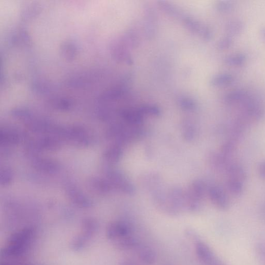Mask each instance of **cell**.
I'll return each mask as SVG.
<instances>
[{
    "label": "cell",
    "mask_w": 265,
    "mask_h": 265,
    "mask_svg": "<svg viewBox=\"0 0 265 265\" xmlns=\"http://www.w3.org/2000/svg\"><path fill=\"white\" fill-rule=\"evenodd\" d=\"M36 232L32 227H25L12 234L1 250L3 260L22 261L31 249Z\"/></svg>",
    "instance_id": "1"
},
{
    "label": "cell",
    "mask_w": 265,
    "mask_h": 265,
    "mask_svg": "<svg viewBox=\"0 0 265 265\" xmlns=\"http://www.w3.org/2000/svg\"><path fill=\"white\" fill-rule=\"evenodd\" d=\"M196 251L199 259L204 265H227L201 240L196 244Z\"/></svg>",
    "instance_id": "2"
},
{
    "label": "cell",
    "mask_w": 265,
    "mask_h": 265,
    "mask_svg": "<svg viewBox=\"0 0 265 265\" xmlns=\"http://www.w3.org/2000/svg\"><path fill=\"white\" fill-rule=\"evenodd\" d=\"M132 231L130 226L126 222H113L107 227L106 235L108 239L114 242L120 238L131 235Z\"/></svg>",
    "instance_id": "3"
},
{
    "label": "cell",
    "mask_w": 265,
    "mask_h": 265,
    "mask_svg": "<svg viewBox=\"0 0 265 265\" xmlns=\"http://www.w3.org/2000/svg\"><path fill=\"white\" fill-rule=\"evenodd\" d=\"M243 104L245 115L248 118L257 121L263 117L264 110L258 102L249 97Z\"/></svg>",
    "instance_id": "4"
},
{
    "label": "cell",
    "mask_w": 265,
    "mask_h": 265,
    "mask_svg": "<svg viewBox=\"0 0 265 265\" xmlns=\"http://www.w3.org/2000/svg\"><path fill=\"white\" fill-rule=\"evenodd\" d=\"M209 194L211 201L216 208L222 210H226L228 208V199L221 188L212 187L210 188Z\"/></svg>",
    "instance_id": "5"
},
{
    "label": "cell",
    "mask_w": 265,
    "mask_h": 265,
    "mask_svg": "<svg viewBox=\"0 0 265 265\" xmlns=\"http://www.w3.org/2000/svg\"><path fill=\"white\" fill-rule=\"evenodd\" d=\"M114 247L120 251H128L137 248L139 245L138 240L131 234L114 241Z\"/></svg>",
    "instance_id": "6"
},
{
    "label": "cell",
    "mask_w": 265,
    "mask_h": 265,
    "mask_svg": "<svg viewBox=\"0 0 265 265\" xmlns=\"http://www.w3.org/2000/svg\"><path fill=\"white\" fill-rule=\"evenodd\" d=\"M249 98L247 91L242 89H234L228 92L224 96L223 100L227 104L244 103Z\"/></svg>",
    "instance_id": "7"
},
{
    "label": "cell",
    "mask_w": 265,
    "mask_h": 265,
    "mask_svg": "<svg viewBox=\"0 0 265 265\" xmlns=\"http://www.w3.org/2000/svg\"><path fill=\"white\" fill-rule=\"evenodd\" d=\"M235 81V76L230 73H222L213 76L210 79V85L214 87L231 86Z\"/></svg>",
    "instance_id": "8"
},
{
    "label": "cell",
    "mask_w": 265,
    "mask_h": 265,
    "mask_svg": "<svg viewBox=\"0 0 265 265\" xmlns=\"http://www.w3.org/2000/svg\"><path fill=\"white\" fill-rule=\"evenodd\" d=\"M138 256L140 260L148 265L154 264L156 261V255L155 251L147 246H138Z\"/></svg>",
    "instance_id": "9"
},
{
    "label": "cell",
    "mask_w": 265,
    "mask_h": 265,
    "mask_svg": "<svg viewBox=\"0 0 265 265\" xmlns=\"http://www.w3.org/2000/svg\"><path fill=\"white\" fill-rule=\"evenodd\" d=\"M226 172L229 180L238 181L244 183L246 175L243 168L236 164H230L228 166Z\"/></svg>",
    "instance_id": "10"
},
{
    "label": "cell",
    "mask_w": 265,
    "mask_h": 265,
    "mask_svg": "<svg viewBox=\"0 0 265 265\" xmlns=\"http://www.w3.org/2000/svg\"><path fill=\"white\" fill-rule=\"evenodd\" d=\"M99 224L97 222L92 219L83 220L81 224V233L91 239L98 233Z\"/></svg>",
    "instance_id": "11"
},
{
    "label": "cell",
    "mask_w": 265,
    "mask_h": 265,
    "mask_svg": "<svg viewBox=\"0 0 265 265\" xmlns=\"http://www.w3.org/2000/svg\"><path fill=\"white\" fill-rule=\"evenodd\" d=\"M91 239L81 233L71 239L70 249L74 252H80L85 249L89 245Z\"/></svg>",
    "instance_id": "12"
},
{
    "label": "cell",
    "mask_w": 265,
    "mask_h": 265,
    "mask_svg": "<svg viewBox=\"0 0 265 265\" xmlns=\"http://www.w3.org/2000/svg\"><path fill=\"white\" fill-rule=\"evenodd\" d=\"M225 30L228 35H236L242 33L245 28L244 23L240 20L234 19L228 21L225 25Z\"/></svg>",
    "instance_id": "13"
},
{
    "label": "cell",
    "mask_w": 265,
    "mask_h": 265,
    "mask_svg": "<svg viewBox=\"0 0 265 265\" xmlns=\"http://www.w3.org/2000/svg\"><path fill=\"white\" fill-rule=\"evenodd\" d=\"M246 60L247 57L245 55L236 53L225 57L224 59V62L228 66H240L245 64Z\"/></svg>",
    "instance_id": "14"
},
{
    "label": "cell",
    "mask_w": 265,
    "mask_h": 265,
    "mask_svg": "<svg viewBox=\"0 0 265 265\" xmlns=\"http://www.w3.org/2000/svg\"><path fill=\"white\" fill-rule=\"evenodd\" d=\"M235 5L233 1H220L215 4L216 10L222 14H228L231 13L235 9Z\"/></svg>",
    "instance_id": "15"
},
{
    "label": "cell",
    "mask_w": 265,
    "mask_h": 265,
    "mask_svg": "<svg viewBox=\"0 0 265 265\" xmlns=\"http://www.w3.org/2000/svg\"><path fill=\"white\" fill-rule=\"evenodd\" d=\"M227 187L231 194L235 196H239L243 192L244 183L238 181L228 179Z\"/></svg>",
    "instance_id": "16"
},
{
    "label": "cell",
    "mask_w": 265,
    "mask_h": 265,
    "mask_svg": "<svg viewBox=\"0 0 265 265\" xmlns=\"http://www.w3.org/2000/svg\"><path fill=\"white\" fill-rule=\"evenodd\" d=\"M234 40L231 36L227 35L221 39L216 43V48L219 51H226L233 45Z\"/></svg>",
    "instance_id": "17"
},
{
    "label": "cell",
    "mask_w": 265,
    "mask_h": 265,
    "mask_svg": "<svg viewBox=\"0 0 265 265\" xmlns=\"http://www.w3.org/2000/svg\"><path fill=\"white\" fill-rule=\"evenodd\" d=\"M235 150V144L233 141H227L226 142L222 148L221 155L227 160L229 156H230Z\"/></svg>",
    "instance_id": "18"
},
{
    "label": "cell",
    "mask_w": 265,
    "mask_h": 265,
    "mask_svg": "<svg viewBox=\"0 0 265 265\" xmlns=\"http://www.w3.org/2000/svg\"><path fill=\"white\" fill-rule=\"evenodd\" d=\"M186 236L190 240L196 243H198L201 240L199 233L194 229L188 228L185 230Z\"/></svg>",
    "instance_id": "19"
},
{
    "label": "cell",
    "mask_w": 265,
    "mask_h": 265,
    "mask_svg": "<svg viewBox=\"0 0 265 265\" xmlns=\"http://www.w3.org/2000/svg\"><path fill=\"white\" fill-rule=\"evenodd\" d=\"M0 265H39L31 263H27L23 261H7L3 260Z\"/></svg>",
    "instance_id": "20"
},
{
    "label": "cell",
    "mask_w": 265,
    "mask_h": 265,
    "mask_svg": "<svg viewBox=\"0 0 265 265\" xmlns=\"http://www.w3.org/2000/svg\"><path fill=\"white\" fill-rule=\"evenodd\" d=\"M259 175L263 179H265V161L261 163L259 169Z\"/></svg>",
    "instance_id": "21"
},
{
    "label": "cell",
    "mask_w": 265,
    "mask_h": 265,
    "mask_svg": "<svg viewBox=\"0 0 265 265\" xmlns=\"http://www.w3.org/2000/svg\"><path fill=\"white\" fill-rule=\"evenodd\" d=\"M118 265H141L135 262L129 260H123L119 263Z\"/></svg>",
    "instance_id": "22"
},
{
    "label": "cell",
    "mask_w": 265,
    "mask_h": 265,
    "mask_svg": "<svg viewBox=\"0 0 265 265\" xmlns=\"http://www.w3.org/2000/svg\"><path fill=\"white\" fill-rule=\"evenodd\" d=\"M260 33L261 37L265 41V27L261 29Z\"/></svg>",
    "instance_id": "23"
},
{
    "label": "cell",
    "mask_w": 265,
    "mask_h": 265,
    "mask_svg": "<svg viewBox=\"0 0 265 265\" xmlns=\"http://www.w3.org/2000/svg\"></svg>",
    "instance_id": "24"
}]
</instances>
